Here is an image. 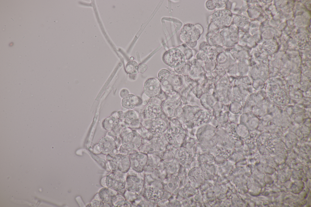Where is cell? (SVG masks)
Here are the masks:
<instances>
[{"instance_id":"1","label":"cell","mask_w":311,"mask_h":207,"mask_svg":"<svg viewBox=\"0 0 311 207\" xmlns=\"http://www.w3.org/2000/svg\"><path fill=\"white\" fill-rule=\"evenodd\" d=\"M142 125L153 136L158 137L163 135L169 126V121L167 117L155 119H144Z\"/></svg>"},{"instance_id":"2","label":"cell","mask_w":311,"mask_h":207,"mask_svg":"<svg viewBox=\"0 0 311 207\" xmlns=\"http://www.w3.org/2000/svg\"><path fill=\"white\" fill-rule=\"evenodd\" d=\"M164 62L167 65L175 68L181 65L184 61V56L177 47L172 48L165 52L162 56Z\"/></svg>"},{"instance_id":"3","label":"cell","mask_w":311,"mask_h":207,"mask_svg":"<svg viewBox=\"0 0 311 207\" xmlns=\"http://www.w3.org/2000/svg\"><path fill=\"white\" fill-rule=\"evenodd\" d=\"M161 90L160 82L157 79L149 78L144 84V93L149 98L157 96Z\"/></svg>"},{"instance_id":"4","label":"cell","mask_w":311,"mask_h":207,"mask_svg":"<svg viewBox=\"0 0 311 207\" xmlns=\"http://www.w3.org/2000/svg\"><path fill=\"white\" fill-rule=\"evenodd\" d=\"M179 100L177 98H167L163 101L161 106L163 114L168 118H175L176 110L178 108Z\"/></svg>"},{"instance_id":"5","label":"cell","mask_w":311,"mask_h":207,"mask_svg":"<svg viewBox=\"0 0 311 207\" xmlns=\"http://www.w3.org/2000/svg\"><path fill=\"white\" fill-rule=\"evenodd\" d=\"M143 114L144 119H155L161 118L163 113L161 106L150 103L145 108Z\"/></svg>"},{"instance_id":"6","label":"cell","mask_w":311,"mask_h":207,"mask_svg":"<svg viewBox=\"0 0 311 207\" xmlns=\"http://www.w3.org/2000/svg\"><path fill=\"white\" fill-rule=\"evenodd\" d=\"M142 103L141 99L138 96L132 94H128L123 98L122 101V106L128 110H131Z\"/></svg>"},{"instance_id":"7","label":"cell","mask_w":311,"mask_h":207,"mask_svg":"<svg viewBox=\"0 0 311 207\" xmlns=\"http://www.w3.org/2000/svg\"><path fill=\"white\" fill-rule=\"evenodd\" d=\"M126 72L130 75H135L139 72V65L135 61H130L128 62L125 66Z\"/></svg>"},{"instance_id":"8","label":"cell","mask_w":311,"mask_h":207,"mask_svg":"<svg viewBox=\"0 0 311 207\" xmlns=\"http://www.w3.org/2000/svg\"><path fill=\"white\" fill-rule=\"evenodd\" d=\"M167 80L169 83L172 86L173 90L176 91L177 90L179 89L178 87L180 84L178 77L176 75H170Z\"/></svg>"},{"instance_id":"9","label":"cell","mask_w":311,"mask_h":207,"mask_svg":"<svg viewBox=\"0 0 311 207\" xmlns=\"http://www.w3.org/2000/svg\"><path fill=\"white\" fill-rule=\"evenodd\" d=\"M170 75V72L167 70L162 69L158 73L159 78L161 80H167Z\"/></svg>"},{"instance_id":"10","label":"cell","mask_w":311,"mask_h":207,"mask_svg":"<svg viewBox=\"0 0 311 207\" xmlns=\"http://www.w3.org/2000/svg\"><path fill=\"white\" fill-rule=\"evenodd\" d=\"M162 101L158 96H155L150 98V103L155 105L161 106Z\"/></svg>"},{"instance_id":"11","label":"cell","mask_w":311,"mask_h":207,"mask_svg":"<svg viewBox=\"0 0 311 207\" xmlns=\"http://www.w3.org/2000/svg\"><path fill=\"white\" fill-rule=\"evenodd\" d=\"M147 66L145 64L142 63L140 64L139 65V72L143 73L147 70Z\"/></svg>"},{"instance_id":"12","label":"cell","mask_w":311,"mask_h":207,"mask_svg":"<svg viewBox=\"0 0 311 207\" xmlns=\"http://www.w3.org/2000/svg\"><path fill=\"white\" fill-rule=\"evenodd\" d=\"M129 94V92L126 89H124L121 90L120 93V95L122 98L126 96Z\"/></svg>"},{"instance_id":"13","label":"cell","mask_w":311,"mask_h":207,"mask_svg":"<svg viewBox=\"0 0 311 207\" xmlns=\"http://www.w3.org/2000/svg\"><path fill=\"white\" fill-rule=\"evenodd\" d=\"M109 122L110 123H110V122ZM111 125H112V124H111Z\"/></svg>"}]
</instances>
